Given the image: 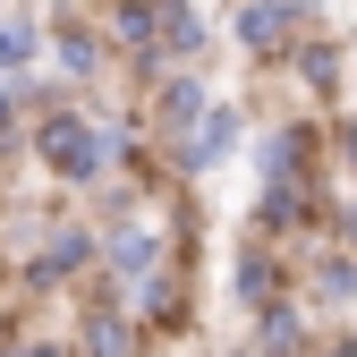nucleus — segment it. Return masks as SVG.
<instances>
[{
	"label": "nucleus",
	"instance_id": "nucleus-2",
	"mask_svg": "<svg viewBox=\"0 0 357 357\" xmlns=\"http://www.w3.org/2000/svg\"><path fill=\"white\" fill-rule=\"evenodd\" d=\"M238 289H247L255 306H273V264H264V247H247V255H238Z\"/></svg>",
	"mask_w": 357,
	"mask_h": 357
},
{
	"label": "nucleus",
	"instance_id": "nucleus-5",
	"mask_svg": "<svg viewBox=\"0 0 357 357\" xmlns=\"http://www.w3.org/2000/svg\"><path fill=\"white\" fill-rule=\"evenodd\" d=\"M196 102H204L196 85H170V94H162V119H170V128H188V119H196Z\"/></svg>",
	"mask_w": 357,
	"mask_h": 357
},
{
	"label": "nucleus",
	"instance_id": "nucleus-1",
	"mask_svg": "<svg viewBox=\"0 0 357 357\" xmlns=\"http://www.w3.org/2000/svg\"><path fill=\"white\" fill-rule=\"evenodd\" d=\"M43 162H52L60 178H94L102 170V153H111V137H94V128H85V119H68V111H52V119H43Z\"/></svg>",
	"mask_w": 357,
	"mask_h": 357
},
{
	"label": "nucleus",
	"instance_id": "nucleus-3",
	"mask_svg": "<svg viewBox=\"0 0 357 357\" xmlns=\"http://www.w3.org/2000/svg\"><path fill=\"white\" fill-rule=\"evenodd\" d=\"M238 34L255 43V52H264V43H281V9H273V0H255V9H238Z\"/></svg>",
	"mask_w": 357,
	"mask_h": 357
},
{
	"label": "nucleus",
	"instance_id": "nucleus-6",
	"mask_svg": "<svg viewBox=\"0 0 357 357\" xmlns=\"http://www.w3.org/2000/svg\"><path fill=\"white\" fill-rule=\"evenodd\" d=\"M26 52H34V34H26V26H0V68H17Z\"/></svg>",
	"mask_w": 357,
	"mask_h": 357
},
{
	"label": "nucleus",
	"instance_id": "nucleus-7",
	"mask_svg": "<svg viewBox=\"0 0 357 357\" xmlns=\"http://www.w3.org/2000/svg\"><path fill=\"white\" fill-rule=\"evenodd\" d=\"M340 153H349V162H357V128H340Z\"/></svg>",
	"mask_w": 357,
	"mask_h": 357
},
{
	"label": "nucleus",
	"instance_id": "nucleus-4",
	"mask_svg": "<svg viewBox=\"0 0 357 357\" xmlns=\"http://www.w3.org/2000/svg\"><path fill=\"white\" fill-rule=\"evenodd\" d=\"M77 264H85V238H77V230H60V247H52V255H43V264H34V273H77Z\"/></svg>",
	"mask_w": 357,
	"mask_h": 357
}]
</instances>
